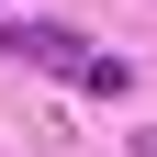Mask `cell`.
I'll list each match as a JSON object with an SVG mask.
<instances>
[{
    "mask_svg": "<svg viewBox=\"0 0 157 157\" xmlns=\"http://www.w3.org/2000/svg\"><path fill=\"white\" fill-rule=\"evenodd\" d=\"M135 157H157V135H135Z\"/></svg>",
    "mask_w": 157,
    "mask_h": 157,
    "instance_id": "obj_2",
    "label": "cell"
},
{
    "mask_svg": "<svg viewBox=\"0 0 157 157\" xmlns=\"http://www.w3.org/2000/svg\"><path fill=\"white\" fill-rule=\"evenodd\" d=\"M11 34V56H34V67H101V56H78V34H56V23H0Z\"/></svg>",
    "mask_w": 157,
    "mask_h": 157,
    "instance_id": "obj_1",
    "label": "cell"
}]
</instances>
